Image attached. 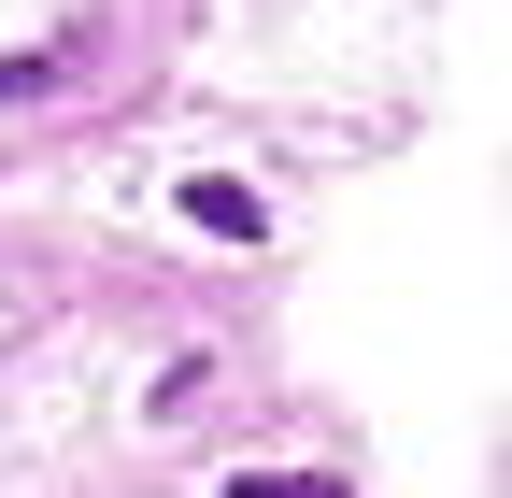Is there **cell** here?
Listing matches in <instances>:
<instances>
[{
    "label": "cell",
    "mask_w": 512,
    "mask_h": 498,
    "mask_svg": "<svg viewBox=\"0 0 512 498\" xmlns=\"http://www.w3.org/2000/svg\"><path fill=\"white\" fill-rule=\"evenodd\" d=\"M185 228H214V242H256L271 214H256V185H228V171H200V185H185Z\"/></svg>",
    "instance_id": "6da1fadb"
},
{
    "label": "cell",
    "mask_w": 512,
    "mask_h": 498,
    "mask_svg": "<svg viewBox=\"0 0 512 498\" xmlns=\"http://www.w3.org/2000/svg\"><path fill=\"white\" fill-rule=\"evenodd\" d=\"M228 498H342V484H328V470H242Z\"/></svg>",
    "instance_id": "7a4b0ae2"
}]
</instances>
